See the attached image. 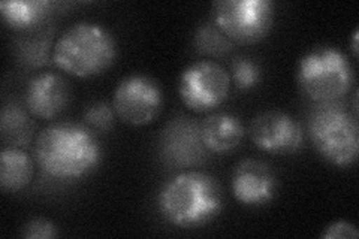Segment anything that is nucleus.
I'll use <instances>...</instances> for the list:
<instances>
[{"instance_id":"obj_1","label":"nucleus","mask_w":359,"mask_h":239,"mask_svg":"<svg viewBox=\"0 0 359 239\" xmlns=\"http://www.w3.org/2000/svg\"><path fill=\"white\" fill-rule=\"evenodd\" d=\"M102 146L86 124L54 123L36 139L35 156L42 172L59 181L80 179L97 169Z\"/></svg>"},{"instance_id":"obj_2","label":"nucleus","mask_w":359,"mask_h":239,"mask_svg":"<svg viewBox=\"0 0 359 239\" xmlns=\"http://www.w3.org/2000/svg\"><path fill=\"white\" fill-rule=\"evenodd\" d=\"M223 193L219 181L202 170H184L162 186L157 207L162 217L182 229H194L216 219Z\"/></svg>"},{"instance_id":"obj_3","label":"nucleus","mask_w":359,"mask_h":239,"mask_svg":"<svg viewBox=\"0 0 359 239\" xmlns=\"http://www.w3.org/2000/svg\"><path fill=\"white\" fill-rule=\"evenodd\" d=\"M117 57L112 33L92 21H78L54 42L53 63L67 75L90 78L105 72Z\"/></svg>"},{"instance_id":"obj_4","label":"nucleus","mask_w":359,"mask_h":239,"mask_svg":"<svg viewBox=\"0 0 359 239\" xmlns=\"http://www.w3.org/2000/svg\"><path fill=\"white\" fill-rule=\"evenodd\" d=\"M307 130L316 151L334 166H351L359 151V128L355 114L340 102H325L309 116Z\"/></svg>"},{"instance_id":"obj_5","label":"nucleus","mask_w":359,"mask_h":239,"mask_svg":"<svg viewBox=\"0 0 359 239\" xmlns=\"http://www.w3.org/2000/svg\"><path fill=\"white\" fill-rule=\"evenodd\" d=\"M297 79L301 92L316 104L337 102L355 83L353 66L334 47H318L301 57Z\"/></svg>"},{"instance_id":"obj_6","label":"nucleus","mask_w":359,"mask_h":239,"mask_svg":"<svg viewBox=\"0 0 359 239\" xmlns=\"http://www.w3.org/2000/svg\"><path fill=\"white\" fill-rule=\"evenodd\" d=\"M211 21L233 45H253L271 30L274 4L269 0H220L212 4Z\"/></svg>"},{"instance_id":"obj_7","label":"nucleus","mask_w":359,"mask_h":239,"mask_svg":"<svg viewBox=\"0 0 359 239\" xmlns=\"http://www.w3.org/2000/svg\"><path fill=\"white\" fill-rule=\"evenodd\" d=\"M231 92V75L215 60H199L183 71L178 93L184 107L202 114L220 107Z\"/></svg>"},{"instance_id":"obj_8","label":"nucleus","mask_w":359,"mask_h":239,"mask_svg":"<svg viewBox=\"0 0 359 239\" xmlns=\"http://www.w3.org/2000/svg\"><path fill=\"white\" fill-rule=\"evenodd\" d=\"M163 93L153 78L133 74L123 78L112 96L116 117L129 126H147L162 109Z\"/></svg>"},{"instance_id":"obj_9","label":"nucleus","mask_w":359,"mask_h":239,"mask_svg":"<svg viewBox=\"0 0 359 239\" xmlns=\"http://www.w3.org/2000/svg\"><path fill=\"white\" fill-rule=\"evenodd\" d=\"M208 150L202 142L201 123L177 116L166 124L159 136V156L170 169L195 168L207 161Z\"/></svg>"},{"instance_id":"obj_10","label":"nucleus","mask_w":359,"mask_h":239,"mask_svg":"<svg viewBox=\"0 0 359 239\" xmlns=\"http://www.w3.org/2000/svg\"><path fill=\"white\" fill-rule=\"evenodd\" d=\"M250 138L261 151L294 154L302 146L304 133L299 123L283 111H264L250 124Z\"/></svg>"},{"instance_id":"obj_11","label":"nucleus","mask_w":359,"mask_h":239,"mask_svg":"<svg viewBox=\"0 0 359 239\" xmlns=\"http://www.w3.org/2000/svg\"><path fill=\"white\" fill-rule=\"evenodd\" d=\"M277 178L273 168L257 158H244L233 169V198L245 207H262L276 196Z\"/></svg>"},{"instance_id":"obj_12","label":"nucleus","mask_w":359,"mask_h":239,"mask_svg":"<svg viewBox=\"0 0 359 239\" xmlns=\"http://www.w3.org/2000/svg\"><path fill=\"white\" fill-rule=\"evenodd\" d=\"M25 99L30 114L42 120H53L69 105L71 88L62 75L42 72L29 81Z\"/></svg>"},{"instance_id":"obj_13","label":"nucleus","mask_w":359,"mask_h":239,"mask_svg":"<svg viewBox=\"0 0 359 239\" xmlns=\"http://www.w3.org/2000/svg\"><path fill=\"white\" fill-rule=\"evenodd\" d=\"M201 136L210 153L224 154L241 144L244 126L232 114L217 112L201 123Z\"/></svg>"},{"instance_id":"obj_14","label":"nucleus","mask_w":359,"mask_h":239,"mask_svg":"<svg viewBox=\"0 0 359 239\" xmlns=\"http://www.w3.org/2000/svg\"><path fill=\"white\" fill-rule=\"evenodd\" d=\"M53 8L48 0H9L0 4V13L11 29L32 33L45 27Z\"/></svg>"},{"instance_id":"obj_15","label":"nucleus","mask_w":359,"mask_h":239,"mask_svg":"<svg viewBox=\"0 0 359 239\" xmlns=\"http://www.w3.org/2000/svg\"><path fill=\"white\" fill-rule=\"evenodd\" d=\"M32 157L17 146H5L0 151V187L6 193H17L29 186L33 177Z\"/></svg>"},{"instance_id":"obj_16","label":"nucleus","mask_w":359,"mask_h":239,"mask_svg":"<svg viewBox=\"0 0 359 239\" xmlns=\"http://www.w3.org/2000/svg\"><path fill=\"white\" fill-rule=\"evenodd\" d=\"M53 33L54 29L43 27L21 36L15 43L18 63L27 71L41 69L53 60Z\"/></svg>"},{"instance_id":"obj_17","label":"nucleus","mask_w":359,"mask_h":239,"mask_svg":"<svg viewBox=\"0 0 359 239\" xmlns=\"http://www.w3.org/2000/svg\"><path fill=\"white\" fill-rule=\"evenodd\" d=\"M35 132V124L26 109H22L17 104L5 105L0 117V133L2 141L8 146H26L30 144Z\"/></svg>"},{"instance_id":"obj_18","label":"nucleus","mask_w":359,"mask_h":239,"mask_svg":"<svg viewBox=\"0 0 359 239\" xmlns=\"http://www.w3.org/2000/svg\"><path fill=\"white\" fill-rule=\"evenodd\" d=\"M194 47L196 53L201 55H210V57H224L228 53L232 51L233 43L223 35L222 30L210 21L205 25H201L194 38Z\"/></svg>"},{"instance_id":"obj_19","label":"nucleus","mask_w":359,"mask_h":239,"mask_svg":"<svg viewBox=\"0 0 359 239\" xmlns=\"http://www.w3.org/2000/svg\"><path fill=\"white\" fill-rule=\"evenodd\" d=\"M262 78L261 66L252 57L238 55L235 57L231 64V83L243 92L255 88Z\"/></svg>"},{"instance_id":"obj_20","label":"nucleus","mask_w":359,"mask_h":239,"mask_svg":"<svg viewBox=\"0 0 359 239\" xmlns=\"http://www.w3.org/2000/svg\"><path fill=\"white\" fill-rule=\"evenodd\" d=\"M86 126L97 133H108L116 123V112L105 102H95L84 112Z\"/></svg>"},{"instance_id":"obj_21","label":"nucleus","mask_w":359,"mask_h":239,"mask_svg":"<svg viewBox=\"0 0 359 239\" xmlns=\"http://www.w3.org/2000/svg\"><path fill=\"white\" fill-rule=\"evenodd\" d=\"M21 235L27 239H51L59 235V231L51 220L38 217L22 226Z\"/></svg>"},{"instance_id":"obj_22","label":"nucleus","mask_w":359,"mask_h":239,"mask_svg":"<svg viewBox=\"0 0 359 239\" xmlns=\"http://www.w3.org/2000/svg\"><path fill=\"white\" fill-rule=\"evenodd\" d=\"M320 236L323 239H355L359 236V232L356 231L355 224L346 220H339L330 224Z\"/></svg>"},{"instance_id":"obj_23","label":"nucleus","mask_w":359,"mask_h":239,"mask_svg":"<svg viewBox=\"0 0 359 239\" xmlns=\"http://www.w3.org/2000/svg\"><path fill=\"white\" fill-rule=\"evenodd\" d=\"M358 38H359V30L356 29L353 32V38H352V54L355 59H358Z\"/></svg>"}]
</instances>
